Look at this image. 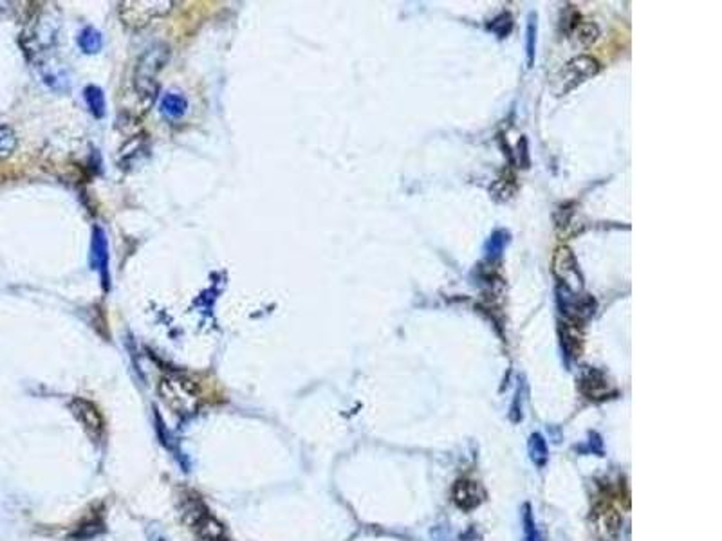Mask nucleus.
<instances>
[{"label": "nucleus", "mask_w": 722, "mask_h": 541, "mask_svg": "<svg viewBox=\"0 0 722 541\" xmlns=\"http://www.w3.org/2000/svg\"><path fill=\"white\" fill-rule=\"evenodd\" d=\"M159 541H163V540H159Z\"/></svg>", "instance_id": "obj_20"}, {"label": "nucleus", "mask_w": 722, "mask_h": 541, "mask_svg": "<svg viewBox=\"0 0 722 541\" xmlns=\"http://www.w3.org/2000/svg\"><path fill=\"white\" fill-rule=\"evenodd\" d=\"M19 145V139H17V134L13 132L11 126L2 125L0 126V159H8Z\"/></svg>", "instance_id": "obj_12"}, {"label": "nucleus", "mask_w": 722, "mask_h": 541, "mask_svg": "<svg viewBox=\"0 0 722 541\" xmlns=\"http://www.w3.org/2000/svg\"><path fill=\"white\" fill-rule=\"evenodd\" d=\"M533 29L535 28H533V22H531L529 23V28H527V42H529L527 43V55H529V61L533 60V38H535L533 37Z\"/></svg>", "instance_id": "obj_19"}, {"label": "nucleus", "mask_w": 722, "mask_h": 541, "mask_svg": "<svg viewBox=\"0 0 722 541\" xmlns=\"http://www.w3.org/2000/svg\"><path fill=\"white\" fill-rule=\"evenodd\" d=\"M453 502L462 511H473L479 507L486 498L484 489L480 487L479 482L473 480H459L453 485Z\"/></svg>", "instance_id": "obj_7"}, {"label": "nucleus", "mask_w": 722, "mask_h": 541, "mask_svg": "<svg viewBox=\"0 0 722 541\" xmlns=\"http://www.w3.org/2000/svg\"><path fill=\"white\" fill-rule=\"evenodd\" d=\"M529 455H531L533 462L536 466H544L547 462V444H545L542 435H531V439H529Z\"/></svg>", "instance_id": "obj_13"}, {"label": "nucleus", "mask_w": 722, "mask_h": 541, "mask_svg": "<svg viewBox=\"0 0 722 541\" xmlns=\"http://www.w3.org/2000/svg\"><path fill=\"white\" fill-rule=\"evenodd\" d=\"M187 107H188L187 99L182 98V96H179V94H173V92L167 94V96L163 98V103H161L163 112L170 117H181L182 114L187 112Z\"/></svg>", "instance_id": "obj_11"}, {"label": "nucleus", "mask_w": 722, "mask_h": 541, "mask_svg": "<svg viewBox=\"0 0 722 541\" xmlns=\"http://www.w3.org/2000/svg\"><path fill=\"white\" fill-rule=\"evenodd\" d=\"M85 99L89 103L91 110L98 117H102L103 112H105V98H103L102 90L98 87H89V89L85 90Z\"/></svg>", "instance_id": "obj_15"}, {"label": "nucleus", "mask_w": 722, "mask_h": 541, "mask_svg": "<svg viewBox=\"0 0 722 541\" xmlns=\"http://www.w3.org/2000/svg\"><path fill=\"white\" fill-rule=\"evenodd\" d=\"M598 70H600V66H598V61L592 60L591 57L574 58V60L569 61L567 66H565V69L562 70V75H560L558 92L565 94L569 92V90H573L574 87L583 83L585 79L598 75Z\"/></svg>", "instance_id": "obj_5"}, {"label": "nucleus", "mask_w": 722, "mask_h": 541, "mask_svg": "<svg viewBox=\"0 0 722 541\" xmlns=\"http://www.w3.org/2000/svg\"><path fill=\"white\" fill-rule=\"evenodd\" d=\"M623 516L611 504H598L591 514L592 534L598 541H616L621 534Z\"/></svg>", "instance_id": "obj_3"}, {"label": "nucleus", "mask_w": 722, "mask_h": 541, "mask_svg": "<svg viewBox=\"0 0 722 541\" xmlns=\"http://www.w3.org/2000/svg\"><path fill=\"white\" fill-rule=\"evenodd\" d=\"M190 529L196 532L197 541H228L224 525L210 513L202 514Z\"/></svg>", "instance_id": "obj_9"}, {"label": "nucleus", "mask_w": 722, "mask_h": 541, "mask_svg": "<svg viewBox=\"0 0 722 541\" xmlns=\"http://www.w3.org/2000/svg\"><path fill=\"white\" fill-rule=\"evenodd\" d=\"M79 47L85 52H96L102 49V35L94 29L87 28L84 33L79 35Z\"/></svg>", "instance_id": "obj_14"}, {"label": "nucleus", "mask_w": 722, "mask_h": 541, "mask_svg": "<svg viewBox=\"0 0 722 541\" xmlns=\"http://www.w3.org/2000/svg\"><path fill=\"white\" fill-rule=\"evenodd\" d=\"M131 8L129 4H123V11H125V19L129 23H149V20H152V17H159V14H164L170 11V6L172 2H149V8H144L146 2H132Z\"/></svg>", "instance_id": "obj_8"}, {"label": "nucleus", "mask_w": 722, "mask_h": 541, "mask_svg": "<svg viewBox=\"0 0 722 541\" xmlns=\"http://www.w3.org/2000/svg\"><path fill=\"white\" fill-rule=\"evenodd\" d=\"M94 257H96V266L99 269H105L107 266V242L103 235L98 231V238L94 240Z\"/></svg>", "instance_id": "obj_18"}, {"label": "nucleus", "mask_w": 722, "mask_h": 541, "mask_svg": "<svg viewBox=\"0 0 722 541\" xmlns=\"http://www.w3.org/2000/svg\"><path fill=\"white\" fill-rule=\"evenodd\" d=\"M576 35H578V42H582L585 43V46H589V43H592L594 40L598 38V28L594 26V23H580L578 22L576 26Z\"/></svg>", "instance_id": "obj_17"}, {"label": "nucleus", "mask_w": 722, "mask_h": 541, "mask_svg": "<svg viewBox=\"0 0 722 541\" xmlns=\"http://www.w3.org/2000/svg\"><path fill=\"white\" fill-rule=\"evenodd\" d=\"M69 408L73 411V415L82 424L85 433L89 435L94 442H99L103 439V433H105V420H103L98 408L91 401H87V399H79V397H76V399L69 402Z\"/></svg>", "instance_id": "obj_4"}, {"label": "nucleus", "mask_w": 722, "mask_h": 541, "mask_svg": "<svg viewBox=\"0 0 722 541\" xmlns=\"http://www.w3.org/2000/svg\"><path fill=\"white\" fill-rule=\"evenodd\" d=\"M159 393L164 404L178 415H191L199 410V388L181 375H168L161 379Z\"/></svg>", "instance_id": "obj_1"}, {"label": "nucleus", "mask_w": 722, "mask_h": 541, "mask_svg": "<svg viewBox=\"0 0 722 541\" xmlns=\"http://www.w3.org/2000/svg\"><path fill=\"white\" fill-rule=\"evenodd\" d=\"M524 541H540L538 531H536L535 518L531 514V507L526 505L524 507Z\"/></svg>", "instance_id": "obj_16"}, {"label": "nucleus", "mask_w": 722, "mask_h": 541, "mask_svg": "<svg viewBox=\"0 0 722 541\" xmlns=\"http://www.w3.org/2000/svg\"><path fill=\"white\" fill-rule=\"evenodd\" d=\"M555 273L560 276V280H564L565 284H571V280L580 278L576 258H574V255L571 253V249L560 248L558 251H556Z\"/></svg>", "instance_id": "obj_10"}, {"label": "nucleus", "mask_w": 722, "mask_h": 541, "mask_svg": "<svg viewBox=\"0 0 722 541\" xmlns=\"http://www.w3.org/2000/svg\"><path fill=\"white\" fill-rule=\"evenodd\" d=\"M580 390L591 401H605L614 395L616 390L605 373L596 368H587L580 377Z\"/></svg>", "instance_id": "obj_6"}, {"label": "nucleus", "mask_w": 722, "mask_h": 541, "mask_svg": "<svg viewBox=\"0 0 722 541\" xmlns=\"http://www.w3.org/2000/svg\"><path fill=\"white\" fill-rule=\"evenodd\" d=\"M168 60V47L164 43L150 47L149 51L144 52L141 60L137 61V69H135V89L141 92L140 96H146L149 101L154 98L155 92V78L158 72L164 67Z\"/></svg>", "instance_id": "obj_2"}]
</instances>
